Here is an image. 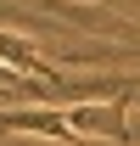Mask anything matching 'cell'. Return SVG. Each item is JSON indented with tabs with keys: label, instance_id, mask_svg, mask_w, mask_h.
<instances>
[{
	"label": "cell",
	"instance_id": "2",
	"mask_svg": "<svg viewBox=\"0 0 140 146\" xmlns=\"http://www.w3.org/2000/svg\"><path fill=\"white\" fill-rule=\"evenodd\" d=\"M0 135H34V141H62V146H101L73 129L67 107H0Z\"/></svg>",
	"mask_w": 140,
	"mask_h": 146
},
{
	"label": "cell",
	"instance_id": "1",
	"mask_svg": "<svg viewBox=\"0 0 140 146\" xmlns=\"http://www.w3.org/2000/svg\"><path fill=\"white\" fill-rule=\"evenodd\" d=\"M129 112H135V96H106V101H67V118L84 141H112V146H129Z\"/></svg>",
	"mask_w": 140,
	"mask_h": 146
}]
</instances>
